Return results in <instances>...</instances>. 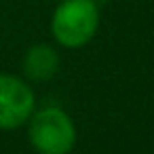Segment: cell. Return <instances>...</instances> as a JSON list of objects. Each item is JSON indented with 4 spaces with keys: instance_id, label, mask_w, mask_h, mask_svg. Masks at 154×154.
I'll list each match as a JSON object with an SVG mask.
<instances>
[{
    "instance_id": "6da1fadb",
    "label": "cell",
    "mask_w": 154,
    "mask_h": 154,
    "mask_svg": "<svg viewBox=\"0 0 154 154\" xmlns=\"http://www.w3.org/2000/svg\"><path fill=\"white\" fill-rule=\"evenodd\" d=\"M99 30V7L95 0H59L51 15V36L63 49L89 45Z\"/></svg>"
},
{
    "instance_id": "7a4b0ae2",
    "label": "cell",
    "mask_w": 154,
    "mask_h": 154,
    "mask_svg": "<svg viewBox=\"0 0 154 154\" xmlns=\"http://www.w3.org/2000/svg\"><path fill=\"white\" fill-rule=\"evenodd\" d=\"M28 125V139L38 154H70L76 146V125L59 106L34 110Z\"/></svg>"
},
{
    "instance_id": "3957f363",
    "label": "cell",
    "mask_w": 154,
    "mask_h": 154,
    "mask_svg": "<svg viewBox=\"0 0 154 154\" xmlns=\"http://www.w3.org/2000/svg\"><path fill=\"white\" fill-rule=\"evenodd\" d=\"M36 110V95L21 76L0 72V131L23 127Z\"/></svg>"
},
{
    "instance_id": "277c9868",
    "label": "cell",
    "mask_w": 154,
    "mask_h": 154,
    "mask_svg": "<svg viewBox=\"0 0 154 154\" xmlns=\"http://www.w3.org/2000/svg\"><path fill=\"white\" fill-rule=\"evenodd\" d=\"M59 66H61V59L57 49L45 42L30 47L21 59L23 76L26 80H32V82H49L59 72Z\"/></svg>"
}]
</instances>
